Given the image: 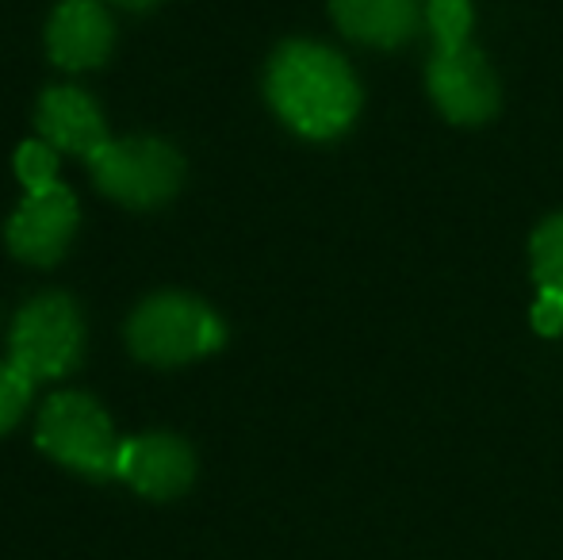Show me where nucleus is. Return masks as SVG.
<instances>
[{
    "mask_svg": "<svg viewBox=\"0 0 563 560\" xmlns=\"http://www.w3.org/2000/svg\"><path fill=\"white\" fill-rule=\"evenodd\" d=\"M265 92L273 112L296 135L314 142L338 139L361 112V85L345 58L307 39H291L273 54Z\"/></svg>",
    "mask_w": 563,
    "mask_h": 560,
    "instance_id": "1",
    "label": "nucleus"
},
{
    "mask_svg": "<svg viewBox=\"0 0 563 560\" xmlns=\"http://www.w3.org/2000/svg\"><path fill=\"white\" fill-rule=\"evenodd\" d=\"M227 327L203 299L185 292H162L134 307L126 322V345L139 361L157 369H177L223 350Z\"/></svg>",
    "mask_w": 563,
    "mask_h": 560,
    "instance_id": "2",
    "label": "nucleus"
},
{
    "mask_svg": "<svg viewBox=\"0 0 563 560\" xmlns=\"http://www.w3.org/2000/svg\"><path fill=\"white\" fill-rule=\"evenodd\" d=\"M35 441L51 461L81 472L89 480L115 476L119 446L108 411L85 392H58L43 404Z\"/></svg>",
    "mask_w": 563,
    "mask_h": 560,
    "instance_id": "3",
    "label": "nucleus"
},
{
    "mask_svg": "<svg viewBox=\"0 0 563 560\" xmlns=\"http://www.w3.org/2000/svg\"><path fill=\"white\" fill-rule=\"evenodd\" d=\"M85 353V319L77 304L62 292H43L15 315L8 334V361L31 381H58L74 373Z\"/></svg>",
    "mask_w": 563,
    "mask_h": 560,
    "instance_id": "4",
    "label": "nucleus"
},
{
    "mask_svg": "<svg viewBox=\"0 0 563 560\" xmlns=\"http://www.w3.org/2000/svg\"><path fill=\"white\" fill-rule=\"evenodd\" d=\"M92 180L104 196H112L123 208H157L173 200L185 185V157L165 139H112L89 162Z\"/></svg>",
    "mask_w": 563,
    "mask_h": 560,
    "instance_id": "5",
    "label": "nucleus"
},
{
    "mask_svg": "<svg viewBox=\"0 0 563 560\" xmlns=\"http://www.w3.org/2000/svg\"><path fill=\"white\" fill-rule=\"evenodd\" d=\"M426 81L452 123H483L498 112V77L472 43L433 51Z\"/></svg>",
    "mask_w": 563,
    "mask_h": 560,
    "instance_id": "6",
    "label": "nucleus"
},
{
    "mask_svg": "<svg viewBox=\"0 0 563 560\" xmlns=\"http://www.w3.org/2000/svg\"><path fill=\"white\" fill-rule=\"evenodd\" d=\"M77 231V200L66 185L27 193L4 227V242L20 262L54 265L69 250Z\"/></svg>",
    "mask_w": 563,
    "mask_h": 560,
    "instance_id": "7",
    "label": "nucleus"
},
{
    "mask_svg": "<svg viewBox=\"0 0 563 560\" xmlns=\"http://www.w3.org/2000/svg\"><path fill=\"white\" fill-rule=\"evenodd\" d=\"M115 480L146 499H177L196 480V453L177 433H142L119 446Z\"/></svg>",
    "mask_w": 563,
    "mask_h": 560,
    "instance_id": "8",
    "label": "nucleus"
},
{
    "mask_svg": "<svg viewBox=\"0 0 563 560\" xmlns=\"http://www.w3.org/2000/svg\"><path fill=\"white\" fill-rule=\"evenodd\" d=\"M112 46L115 28L100 0H62L46 20V54L69 74L104 66Z\"/></svg>",
    "mask_w": 563,
    "mask_h": 560,
    "instance_id": "9",
    "label": "nucleus"
},
{
    "mask_svg": "<svg viewBox=\"0 0 563 560\" xmlns=\"http://www.w3.org/2000/svg\"><path fill=\"white\" fill-rule=\"evenodd\" d=\"M35 128L38 139L51 142L54 150H66V154H77L85 162H92L112 142L97 100L89 92L74 89V85H54L38 97Z\"/></svg>",
    "mask_w": 563,
    "mask_h": 560,
    "instance_id": "10",
    "label": "nucleus"
},
{
    "mask_svg": "<svg viewBox=\"0 0 563 560\" xmlns=\"http://www.w3.org/2000/svg\"><path fill=\"white\" fill-rule=\"evenodd\" d=\"M330 12L349 39L384 51L407 43L422 20L418 0H330Z\"/></svg>",
    "mask_w": 563,
    "mask_h": 560,
    "instance_id": "11",
    "label": "nucleus"
},
{
    "mask_svg": "<svg viewBox=\"0 0 563 560\" xmlns=\"http://www.w3.org/2000/svg\"><path fill=\"white\" fill-rule=\"evenodd\" d=\"M529 262H533V281L541 288L563 292V211L537 227L529 242Z\"/></svg>",
    "mask_w": 563,
    "mask_h": 560,
    "instance_id": "12",
    "label": "nucleus"
},
{
    "mask_svg": "<svg viewBox=\"0 0 563 560\" xmlns=\"http://www.w3.org/2000/svg\"><path fill=\"white\" fill-rule=\"evenodd\" d=\"M472 0H430L426 4V23H430L438 51L472 43Z\"/></svg>",
    "mask_w": 563,
    "mask_h": 560,
    "instance_id": "13",
    "label": "nucleus"
},
{
    "mask_svg": "<svg viewBox=\"0 0 563 560\" xmlns=\"http://www.w3.org/2000/svg\"><path fill=\"white\" fill-rule=\"evenodd\" d=\"M15 177L27 193H46V188L58 185V150L43 139L20 142L15 150Z\"/></svg>",
    "mask_w": 563,
    "mask_h": 560,
    "instance_id": "14",
    "label": "nucleus"
},
{
    "mask_svg": "<svg viewBox=\"0 0 563 560\" xmlns=\"http://www.w3.org/2000/svg\"><path fill=\"white\" fill-rule=\"evenodd\" d=\"M31 392H35V381L20 365L4 361L0 365V438L23 419V411L31 404Z\"/></svg>",
    "mask_w": 563,
    "mask_h": 560,
    "instance_id": "15",
    "label": "nucleus"
},
{
    "mask_svg": "<svg viewBox=\"0 0 563 560\" xmlns=\"http://www.w3.org/2000/svg\"><path fill=\"white\" fill-rule=\"evenodd\" d=\"M533 327L541 330L544 338H556L563 330V292L556 288H541L533 304Z\"/></svg>",
    "mask_w": 563,
    "mask_h": 560,
    "instance_id": "16",
    "label": "nucleus"
},
{
    "mask_svg": "<svg viewBox=\"0 0 563 560\" xmlns=\"http://www.w3.org/2000/svg\"><path fill=\"white\" fill-rule=\"evenodd\" d=\"M112 4H119V8H131V12H146V8L162 4V0H112Z\"/></svg>",
    "mask_w": 563,
    "mask_h": 560,
    "instance_id": "17",
    "label": "nucleus"
}]
</instances>
